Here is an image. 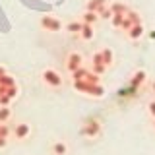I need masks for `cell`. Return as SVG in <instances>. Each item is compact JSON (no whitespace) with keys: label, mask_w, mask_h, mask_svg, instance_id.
<instances>
[{"label":"cell","mask_w":155,"mask_h":155,"mask_svg":"<svg viewBox=\"0 0 155 155\" xmlns=\"http://www.w3.org/2000/svg\"><path fill=\"white\" fill-rule=\"evenodd\" d=\"M54 151H56L58 155H64V153H66V145H64V143H56V145H54Z\"/></svg>","instance_id":"obj_3"},{"label":"cell","mask_w":155,"mask_h":155,"mask_svg":"<svg viewBox=\"0 0 155 155\" xmlns=\"http://www.w3.org/2000/svg\"><path fill=\"white\" fill-rule=\"evenodd\" d=\"M153 89H155V84H153Z\"/></svg>","instance_id":"obj_10"},{"label":"cell","mask_w":155,"mask_h":155,"mask_svg":"<svg viewBox=\"0 0 155 155\" xmlns=\"http://www.w3.org/2000/svg\"><path fill=\"white\" fill-rule=\"evenodd\" d=\"M149 109H151V113L155 114V103H151V105H149Z\"/></svg>","instance_id":"obj_9"},{"label":"cell","mask_w":155,"mask_h":155,"mask_svg":"<svg viewBox=\"0 0 155 155\" xmlns=\"http://www.w3.org/2000/svg\"><path fill=\"white\" fill-rule=\"evenodd\" d=\"M43 25H48V27H52V29H58V27H60V23H58V21H52V19H43Z\"/></svg>","instance_id":"obj_2"},{"label":"cell","mask_w":155,"mask_h":155,"mask_svg":"<svg viewBox=\"0 0 155 155\" xmlns=\"http://www.w3.org/2000/svg\"><path fill=\"white\" fill-rule=\"evenodd\" d=\"M84 37H85V39H89V37H91V27H89V25H85V27H84Z\"/></svg>","instance_id":"obj_7"},{"label":"cell","mask_w":155,"mask_h":155,"mask_svg":"<svg viewBox=\"0 0 155 155\" xmlns=\"http://www.w3.org/2000/svg\"><path fill=\"white\" fill-rule=\"evenodd\" d=\"M81 29V23H70L68 25V31H72V33H78Z\"/></svg>","instance_id":"obj_5"},{"label":"cell","mask_w":155,"mask_h":155,"mask_svg":"<svg viewBox=\"0 0 155 155\" xmlns=\"http://www.w3.org/2000/svg\"><path fill=\"white\" fill-rule=\"evenodd\" d=\"M130 35H132V37H138V35H142V27H134Z\"/></svg>","instance_id":"obj_6"},{"label":"cell","mask_w":155,"mask_h":155,"mask_svg":"<svg viewBox=\"0 0 155 155\" xmlns=\"http://www.w3.org/2000/svg\"><path fill=\"white\" fill-rule=\"evenodd\" d=\"M80 60H81V58L78 54H72L70 56V68H76V64H80Z\"/></svg>","instance_id":"obj_4"},{"label":"cell","mask_w":155,"mask_h":155,"mask_svg":"<svg viewBox=\"0 0 155 155\" xmlns=\"http://www.w3.org/2000/svg\"><path fill=\"white\" fill-rule=\"evenodd\" d=\"M85 21H95V14L87 12V14H85Z\"/></svg>","instance_id":"obj_8"},{"label":"cell","mask_w":155,"mask_h":155,"mask_svg":"<svg viewBox=\"0 0 155 155\" xmlns=\"http://www.w3.org/2000/svg\"><path fill=\"white\" fill-rule=\"evenodd\" d=\"M43 78H45V81H48L51 85H60V84H62L60 76H58L56 72H52V70H47L45 74H43Z\"/></svg>","instance_id":"obj_1"}]
</instances>
